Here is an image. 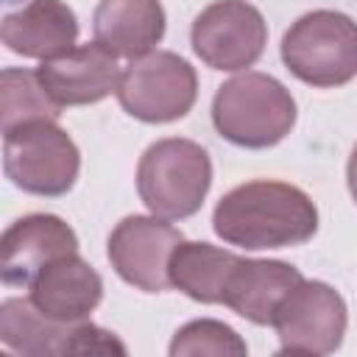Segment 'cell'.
<instances>
[{"instance_id":"4fadbf2b","label":"cell","mask_w":357,"mask_h":357,"mask_svg":"<svg viewBox=\"0 0 357 357\" xmlns=\"http://www.w3.org/2000/svg\"><path fill=\"white\" fill-rule=\"evenodd\" d=\"M0 36L11 53L28 59H56L73 50L78 20L61 0H31L25 8L3 20Z\"/></svg>"},{"instance_id":"9a60e30c","label":"cell","mask_w":357,"mask_h":357,"mask_svg":"<svg viewBox=\"0 0 357 357\" xmlns=\"http://www.w3.org/2000/svg\"><path fill=\"white\" fill-rule=\"evenodd\" d=\"M301 282V273L279 259H240L226 282L223 304L251 324H273L279 301Z\"/></svg>"},{"instance_id":"5bb4252c","label":"cell","mask_w":357,"mask_h":357,"mask_svg":"<svg viewBox=\"0 0 357 357\" xmlns=\"http://www.w3.org/2000/svg\"><path fill=\"white\" fill-rule=\"evenodd\" d=\"M95 42L112 56L139 59L153 50L165 33L159 0H100L92 17Z\"/></svg>"},{"instance_id":"e0dca14e","label":"cell","mask_w":357,"mask_h":357,"mask_svg":"<svg viewBox=\"0 0 357 357\" xmlns=\"http://www.w3.org/2000/svg\"><path fill=\"white\" fill-rule=\"evenodd\" d=\"M78 321H53L33 301L8 298L0 307V340L6 349L28 357L70 354L73 329Z\"/></svg>"},{"instance_id":"ba28073f","label":"cell","mask_w":357,"mask_h":357,"mask_svg":"<svg viewBox=\"0 0 357 357\" xmlns=\"http://www.w3.org/2000/svg\"><path fill=\"white\" fill-rule=\"evenodd\" d=\"M268 42L262 14L245 0H218L192 22V50L215 70L251 67Z\"/></svg>"},{"instance_id":"7c38bea8","label":"cell","mask_w":357,"mask_h":357,"mask_svg":"<svg viewBox=\"0 0 357 357\" xmlns=\"http://www.w3.org/2000/svg\"><path fill=\"white\" fill-rule=\"evenodd\" d=\"M28 287L36 310L53 321H84L103 296L98 271L78 254H64L47 262Z\"/></svg>"},{"instance_id":"7402d4cb","label":"cell","mask_w":357,"mask_h":357,"mask_svg":"<svg viewBox=\"0 0 357 357\" xmlns=\"http://www.w3.org/2000/svg\"><path fill=\"white\" fill-rule=\"evenodd\" d=\"M3 3H17V0H3Z\"/></svg>"},{"instance_id":"d6986e66","label":"cell","mask_w":357,"mask_h":357,"mask_svg":"<svg viewBox=\"0 0 357 357\" xmlns=\"http://www.w3.org/2000/svg\"><path fill=\"white\" fill-rule=\"evenodd\" d=\"M173 357H198V354H212V357H226V354H245V343L240 335L220 324V321H192L181 326L170 343Z\"/></svg>"},{"instance_id":"3957f363","label":"cell","mask_w":357,"mask_h":357,"mask_svg":"<svg viewBox=\"0 0 357 357\" xmlns=\"http://www.w3.org/2000/svg\"><path fill=\"white\" fill-rule=\"evenodd\" d=\"M212 184V162L198 142L159 139L137 167V190L145 206L167 220L190 218L201 209Z\"/></svg>"},{"instance_id":"30bf717a","label":"cell","mask_w":357,"mask_h":357,"mask_svg":"<svg viewBox=\"0 0 357 357\" xmlns=\"http://www.w3.org/2000/svg\"><path fill=\"white\" fill-rule=\"evenodd\" d=\"M75 251H78V237L61 218L25 215L3 231L0 279L6 284L25 287L47 262Z\"/></svg>"},{"instance_id":"277c9868","label":"cell","mask_w":357,"mask_h":357,"mask_svg":"<svg viewBox=\"0 0 357 357\" xmlns=\"http://www.w3.org/2000/svg\"><path fill=\"white\" fill-rule=\"evenodd\" d=\"M282 59L304 84H349L357 75V22L340 11H310L282 36Z\"/></svg>"},{"instance_id":"44dd1931","label":"cell","mask_w":357,"mask_h":357,"mask_svg":"<svg viewBox=\"0 0 357 357\" xmlns=\"http://www.w3.org/2000/svg\"><path fill=\"white\" fill-rule=\"evenodd\" d=\"M346 178H349V190H351V198L357 201V148H354V151H351V156H349Z\"/></svg>"},{"instance_id":"5b68a950","label":"cell","mask_w":357,"mask_h":357,"mask_svg":"<svg viewBox=\"0 0 357 357\" xmlns=\"http://www.w3.org/2000/svg\"><path fill=\"white\" fill-rule=\"evenodd\" d=\"M3 167L25 192L64 195L78 178L81 156L56 120H36L3 134Z\"/></svg>"},{"instance_id":"6da1fadb","label":"cell","mask_w":357,"mask_h":357,"mask_svg":"<svg viewBox=\"0 0 357 357\" xmlns=\"http://www.w3.org/2000/svg\"><path fill=\"white\" fill-rule=\"evenodd\" d=\"M218 237L240 248H287L318 229V209L307 192L284 181H248L226 192L212 215Z\"/></svg>"},{"instance_id":"ac0fdd59","label":"cell","mask_w":357,"mask_h":357,"mask_svg":"<svg viewBox=\"0 0 357 357\" xmlns=\"http://www.w3.org/2000/svg\"><path fill=\"white\" fill-rule=\"evenodd\" d=\"M61 106L45 92L36 73L6 67L0 75V126L3 134L36 123V120H59Z\"/></svg>"},{"instance_id":"8992f818","label":"cell","mask_w":357,"mask_h":357,"mask_svg":"<svg viewBox=\"0 0 357 357\" xmlns=\"http://www.w3.org/2000/svg\"><path fill=\"white\" fill-rule=\"evenodd\" d=\"M198 95L195 70L170 50L131 59L117 84L120 106L145 123H170L184 117Z\"/></svg>"},{"instance_id":"8fae6325","label":"cell","mask_w":357,"mask_h":357,"mask_svg":"<svg viewBox=\"0 0 357 357\" xmlns=\"http://www.w3.org/2000/svg\"><path fill=\"white\" fill-rule=\"evenodd\" d=\"M36 75L45 92L59 106L98 103L106 95L117 92L120 84V70L114 56L98 42L73 47L56 59H45L36 67Z\"/></svg>"},{"instance_id":"ffe728a7","label":"cell","mask_w":357,"mask_h":357,"mask_svg":"<svg viewBox=\"0 0 357 357\" xmlns=\"http://www.w3.org/2000/svg\"><path fill=\"white\" fill-rule=\"evenodd\" d=\"M70 354H126V346L112 332L78 321L73 329Z\"/></svg>"},{"instance_id":"9c48e42d","label":"cell","mask_w":357,"mask_h":357,"mask_svg":"<svg viewBox=\"0 0 357 357\" xmlns=\"http://www.w3.org/2000/svg\"><path fill=\"white\" fill-rule=\"evenodd\" d=\"M178 243L181 231L170 223L148 215H131L109 234V262L123 282L145 293H162L170 284L167 262Z\"/></svg>"},{"instance_id":"2e32d148","label":"cell","mask_w":357,"mask_h":357,"mask_svg":"<svg viewBox=\"0 0 357 357\" xmlns=\"http://www.w3.org/2000/svg\"><path fill=\"white\" fill-rule=\"evenodd\" d=\"M240 262L237 254L215 248L209 243H178L167 262L170 284L204 304H220L226 282Z\"/></svg>"},{"instance_id":"7a4b0ae2","label":"cell","mask_w":357,"mask_h":357,"mask_svg":"<svg viewBox=\"0 0 357 357\" xmlns=\"http://www.w3.org/2000/svg\"><path fill=\"white\" fill-rule=\"evenodd\" d=\"M215 128L234 145L271 148L296 123L290 92L265 73H243L226 81L212 100Z\"/></svg>"},{"instance_id":"52a82bcc","label":"cell","mask_w":357,"mask_h":357,"mask_svg":"<svg viewBox=\"0 0 357 357\" xmlns=\"http://www.w3.org/2000/svg\"><path fill=\"white\" fill-rule=\"evenodd\" d=\"M273 326L282 351L329 354L346 335V304L324 282H298L276 307Z\"/></svg>"}]
</instances>
